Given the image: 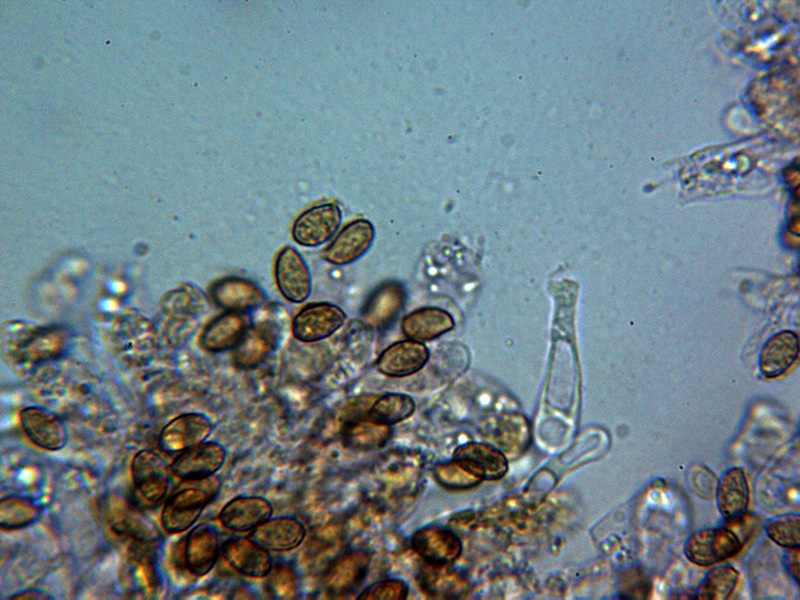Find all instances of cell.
I'll use <instances>...</instances> for the list:
<instances>
[{
    "mask_svg": "<svg viewBox=\"0 0 800 600\" xmlns=\"http://www.w3.org/2000/svg\"><path fill=\"white\" fill-rule=\"evenodd\" d=\"M220 485V479L211 476L197 480V484L173 493L161 513L164 530L169 533H180L189 529L217 495Z\"/></svg>",
    "mask_w": 800,
    "mask_h": 600,
    "instance_id": "obj_1",
    "label": "cell"
},
{
    "mask_svg": "<svg viewBox=\"0 0 800 600\" xmlns=\"http://www.w3.org/2000/svg\"><path fill=\"white\" fill-rule=\"evenodd\" d=\"M743 543L727 527L703 528L691 534L684 544L686 558L699 566H709L736 555Z\"/></svg>",
    "mask_w": 800,
    "mask_h": 600,
    "instance_id": "obj_2",
    "label": "cell"
},
{
    "mask_svg": "<svg viewBox=\"0 0 800 600\" xmlns=\"http://www.w3.org/2000/svg\"><path fill=\"white\" fill-rule=\"evenodd\" d=\"M342 212L334 203L315 205L302 212L292 226L293 240L306 247H317L328 242L337 232Z\"/></svg>",
    "mask_w": 800,
    "mask_h": 600,
    "instance_id": "obj_3",
    "label": "cell"
},
{
    "mask_svg": "<svg viewBox=\"0 0 800 600\" xmlns=\"http://www.w3.org/2000/svg\"><path fill=\"white\" fill-rule=\"evenodd\" d=\"M346 313L339 306L311 303L303 307L292 322L293 336L301 342H316L334 334L345 322Z\"/></svg>",
    "mask_w": 800,
    "mask_h": 600,
    "instance_id": "obj_4",
    "label": "cell"
},
{
    "mask_svg": "<svg viewBox=\"0 0 800 600\" xmlns=\"http://www.w3.org/2000/svg\"><path fill=\"white\" fill-rule=\"evenodd\" d=\"M276 285L282 296L290 302H304L312 291V277L300 253L285 246L277 255L274 266Z\"/></svg>",
    "mask_w": 800,
    "mask_h": 600,
    "instance_id": "obj_5",
    "label": "cell"
},
{
    "mask_svg": "<svg viewBox=\"0 0 800 600\" xmlns=\"http://www.w3.org/2000/svg\"><path fill=\"white\" fill-rule=\"evenodd\" d=\"M375 229L367 219L348 223L322 252V258L334 265H347L361 258L370 248Z\"/></svg>",
    "mask_w": 800,
    "mask_h": 600,
    "instance_id": "obj_6",
    "label": "cell"
},
{
    "mask_svg": "<svg viewBox=\"0 0 800 600\" xmlns=\"http://www.w3.org/2000/svg\"><path fill=\"white\" fill-rule=\"evenodd\" d=\"M212 430V423L206 415L197 412L184 413L164 426L159 444L165 452H183L205 442Z\"/></svg>",
    "mask_w": 800,
    "mask_h": 600,
    "instance_id": "obj_7",
    "label": "cell"
},
{
    "mask_svg": "<svg viewBox=\"0 0 800 600\" xmlns=\"http://www.w3.org/2000/svg\"><path fill=\"white\" fill-rule=\"evenodd\" d=\"M370 559L369 553L362 549L348 551L336 558L325 575L327 594L340 598L356 590L367 575Z\"/></svg>",
    "mask_w": 800,
    "mask_h": 600,
    "instance_id": "obj_8",
    "label": "cell"
},
{
    "mask_svg": "<svg viewBox=\"0 0 800 600\" xmlns=\"http://www.w3.org/2000/svg\"><path fill=\"white\" fill-rule=\"evenodd\" d=\"M20 422L28 438L40 448L58 451L68 442V431L62 419L44 407L22 409Z\"/></svg>",
    "mask_w": 800,
    "mask_h": 600,
    "instance_id": "obj_9",
    "label": "cell"
},
{
    "mask_svg": "<svg viewBox=\"0 0 800 600\" xmlns=\"http://www.w3.org/2000/svg\"><path fill=\"white\" fill-rule=\"evenodd\" d=\"M226 451L216 442H203L183 451L172 462L170 469L185 481L202 480L213 476L224 464Z\"/></svg>",
    "mask_w": 800,
    "mask_h": 600,
    "instance_id": "obj_10",
    "label": "cell"
},
{
    "mask_svg": "<svg viewBox=\"0 0 800 600\" xmlns=\"http://www.w3.org/2000/svg\"><path fill=\"white\" fill-rule=\"evenodd\" d=\"M131 471L134 484L141 495L151 503L162 500L169 486V472L165 460L155 451L143 449L133 458Z\"/></svg>",
    "mask_w": 800,
    "mask_h": 600,
    "instance_id": "obj_11",
    "label": "cell"
},
{
    "mask_svg": "<svg viewBox=\"0 0 800 600\" xmlns=\"http://www.w3.org/2000/svg\"><path fill=\"white\" fill-rule=\"evenodd\" d=\"M411 545L428 564L440 566L456 561L462 551L459 537L451 530L437 526H427L416 531Z\"/></svg>",
    "mask_w": 800,
    "mask_h": 600,
    "instance_id": "obj_12",
    "label": "cell"
},
{
    "mask_svg": "<svg viewBox=\"0 0 800 600\" xmlns=\"http://www.w3.org/2000/svg\"><path fill=\"white\" fill-rule=\"evenodd\" d=\"M484 429V438L499 449L507 459L524 453L531 442L528 420L518 414L494 419Z\"/></svg>",
    "mask_w": 800,
    "mask_h": 600,
    "instance_id": "obj_13",
    "label": "cell"
},
{
    "mask_svg": "<svg viewBox=\"0 0 800 600\" xmlns=\"http://www.w3.org/2000/svg\"><path fill=\"white\" fill-rule=\"evenodd\" d=\"M453 460L482 480L500 479L508 470L507 457L491 444H463L454 451Z\"/></svg>",
    "mask_w": 800,
    "mask_h": 600,
    "instance_id": "obj_14",
    "label": "cell"
},
{
    "mask_svg": "<svg viewBox=\"0 0 800 600\" xmlns=\"http://www.w3.org/2000/svg\"><path fill=\"white\" fill-rule=\"evenodd\" d=\"M406 299L402 284L394 281L378 286L365 301L361 310L363 323L374 329L391 324L402 310Z\"/></svg>",
    "mask_w": 800,
    "mask_h": 600,
    "instance_id": "obj_15",
    "label": "cell"
},
{
    "mask_svg": "<svg viewBox=\"0 0 800 600\" xmlns=\"http://www.w3.org/2000/svg\"><path fill=\"white\" fill-rule=\"evenodd\" d=\"M221 552L230 566L249 577H266L273 566L268 550L249 537H234L226 540L222 545Z\"/></svg>",
    "mask_w": 800,
    "mask_h": 600,
    "instance_id": "obj_16",
    "label": "cell"
},
{
    "mask_svg": "<svg viewBox=\"0 0 800 600\" xmlns=\"http://www.w3.org/2000/svg\"><path fill=\"white\" fill-rule=\"evenodd\" d=\"M305 535L306 529L300 520L281 516L270 517L252 529L248 537L267 550L283 552L298 547Z\"/></svg>",
    "mask_w": 800,
    "mask_h": 600,
    "instance_id": "obj_17",
    "label": "cell"
},
{
    "mask_svg": "<svg viewBox=\"0 0 800 600\" xmlns=\"http://www.w3.org/2000/svg\"><path fill=\"white\" fill-rule=\"evenodd\" d=\"M425 345L416 340L398 341L387 347L375 362L376 369L389 377H405L418 372L428 361Z\"/></svg>",
    "mask_w": 800,
    "mask_h": 600,
    "instance_id": "obj_18",
    "label": "cell"
},
{
    "mask_svg": "<svg viewBox=\"0 0 800 600\" xmlns=\"http://www.w3.org/2000/svg\"><path fill=\"white\" fill-rule=\"evenodd\" d=\"M209 293L217 306L234 312L257 308L265 300L263 291L255 283L237 276L218 280L211 286Z\"/></svg>",
    "mask_w": 800,
    "mask_h": 600,
    "instance_id": "obj_19",
    "label": "cell"
},
{
    "mask_svg": "<svg viewBox=\"0 0 800 600\" xmlns=\"http://www.w3.org/2000/svg\"><path fill=\"white\" fill-rule=\"evenodd\" d=\"M219 549L218 533L212 525L202 523L195 526L186 537V568L195 576L206 575L216 564Z\"/></svg>",
    "mask_w": 800,
    "mask_h": 600,
    "instance_id": "obj_20",
    "label": "cell"
},
{
    "mask_svg": "<svg viewBox=\"0 0 800 600\" xmlns=\"http://www.w3.org/2000/svg\"><path fill=\"white\" fill-rule=\"evenodd\" d=\"M273 513L272 504L259 496H238L220 511L224 527L233 531H249L266 521Z\"/></svg>",
    "mask_w": 800,
    "mask_h": 600,
    "instance_id": "obj_21",
    "label": "cell"
},
{
    "mask_svg": "<svg viewBox=\"0 0 800 600\" xmlns=\"http://www.w3.org/2000/svg\"><path fill=\"white\" fill-rule=\"evenodd\" d=\"M248 321L241 312L223 313L204 328L201 346L209 352H223L235 348L248 330Z\"/></svg>",
    "mask_w": 800,
    "mask_h": 600,
    "instance_id": "obj_22",
    "label": "cell"
},
{
    "mask_svg": "<svg viewBox=\"0 0 800 600\" xmlns=\"http://www.w3.org/2000/svg\"><path fill=\"white\" fill-rule=\"evenodd\" d=\"M716 500L719 512L727 521L745 514L749 503V487L741 468L733 467L721 475Z\"/></svg>",
    "mask_w": 800,
    "mask_h": 600,
    "instance_id": "obj_23",
    "label": "cell"
},
{
    "mask_svg": "<svg viewBox=\"0 0 800 600\" xmlns=\"http://www.w3.org/2000/svg\"><path fill=\"white\" fill-rule=\"evenodd\" d=\"M799 340L796 333L782 331L771 337L760 355V370L766 378L782 375L796 360Z\"/></svg>",
    "mask_w": 800,
    "mask_h": 600,
    "instance_id": "obj_24",
    "label": "cell"
},
{
    "mask_svg": "<svg viewBox=\"0 0 800 600\" xmlns=\"http://www.w3.org/2000/svg\"><path fill=\"white\" fill-rule=\"evenodd\" d=\"M390 426L366 416L347 420L341 429L343 444L353 450L369 451L383 447L390 439Z\"/></svg>",
    "mask_w": 800,
    "mask_h": 600,
    "instance_id": "obj_25",
    "label": "cell"
},
{
    "mask_svg": "<svg viewBox=\"0 0 800 600\" xmlns=\"http://www.w3.org/2000/svg\"><path fill=\"white\" fill-rule=\"evenodd\" d=\"M275 344L276 335L270 327L265 325L249 327L234 348L233 363L243 370L255 368L273 351Z\"/></svg>",
    "mask_w": 800,
    "mask_h": 600,
    "instance_id": "obj_26",
    "label": "cell"
},
{
    "mask_svg": "<svg viewBox=\"0 0 800 600\" xmlns=\"http://www.w3.org/2000/svg\"><path fill=\"white\" fill-rule=\"evenodd\" d=\"M420 588L429 596L442 599L461 598L468 592V582L463 576L446 568V565L424 567L418 575Z\"/></svg>",
    "mask_w": 800,
    "mask_h": 600,
    "instance_id": "obj_27",
    "label": "cell"
},
{
    "mask_svg": "<svg viewBox=\"0 0 800 600\" xmlns=\"http://www.w3.org/2000/svg\"><path fill=\"white\" fill-rule=\"evenodd\" d=\"M454 321L450 314L439 308H421L408 314L402 321L403 333L412 340L429 341L451 330Z\"/></svg>",
    "mask_w": 800,
    "mask_h": 600,
    "instance_id": "obj_28",
    "label": "cell"
},
{
    "mask_svg": "<svg viewBox=\"0 0 800 600\" xmlns=\"http://www.w3.org/2000/svg\"><path fill=\"white\" fill-rule=\"evenodd\" d=\"M64 347V336L57 329L32 332L18 347V357L23 361L38 363L53 359Z\"/></svg>",
    "mask_w": 800,
    "mask_h": 600,
    "instance_id": "obj_29",
    "label": "cell"
},
{
    "mask_svg": "<svg viewBox=\"0 0 800 600\" xmlns=\"http://www.w3.org/2000/svg\"><path fill=\"white\" fill-rule=\"evenodd\" d=\"M41 514V507L34 499L9 495L0 502V526L6 530H15L33 524Z\"/></svg>",
    "mask_w": 800,
    "mask_h": 600,
    "instance_id": "obj_30",
    "label": "cell"
},
{
    "mask_svg": "<svg viewBox=\"0 0 800 600\" xmlns=\"http://www.w3.org/2000/svg\"><path fill=\"white\" fill-rule=\"evenodd\" d=\"M415 410L413 399L405 394L387 393L375 399L367 410L372 420L391 426L409 418Z\"/></svg>",
    "mask_w": 800,
    "mask_h": 600,
    "instance_id": "obj_31",
    "label": "cell"
},
{
    "mask_svg": "<svg viewBox=\"0 0 800 600\" xmlns=\"http://www.w3.org/2000/svg\"><path fill=\"white\" fill-rule=\"evenodd\" d=\"M739 573L729 565L712 568L703 578L696 591L701 600H725L733 592Z\"/></svg>",
    "mask_w": 800,
    "mask_h": 600,
    "instance_id": "obj_32",
    "label": "cell"
},
{
    "mask_svg": "<svg viewBox=\"0 0 800 600\" xmlns=\"http://www.w3.org/2000/svg\"><path fill=\"white\" fill-rule=\"evenodd\" d=\"M766 533L773 542L784 548H799V514L781 515L771 519L767 524Z\"/></svg>",
    "mask_w": 800,
    "mask_h": 600,
    "instance_id": "obj_33",
    "label": "cell"
},
{
    "mask_svg": "<svg viewBox=\"0 0 800 600\" xmlns=\"http://www.w3.org/2000/svg\"><path fill=\"white\" fill-rule=\"evenodd\" d=\"M266 588L269 594L276 599H294L298 595V576L287 565L272 566L266 576Z\"/></svg>",
    "mask_w": 800,
    "mask_h": 600,
    "instance_id": "obj_34",
    "label": "cell"
},
{
    "mask_svg": "<svg viewBox=\"0 0 800 600\" xmlns=\"http://www.w3.org/2000/svg\"><path fill=\"white\" fill-rule=\"evenodd\" d=\"M433 473L436 481L441 486L452 490L468 489L482 481V479L467 471L454 460L435 466Z\"/></svg>",
    "mask_w": 800,
    "mask_h": 600,
    "instance_id": "obj_35",
    "label": "cell"
},
{
    "mask_svg": "<svg viewBox=\"0 0 800 600\" xmlns=\"http://www.w3.org/2000/svg\"><path fill=\"white\" fill-rule=\"evenodd\" d=\"M407 584L400 579H384L365 588L358 600H404L408 595Z\"/></svg>",
    "mask_w": 800,
    "mask_h": 600,
    "instance_id": "obj_36",
    "label": "cell"
},
{
    "mask_svg": "<svg viewBox=\"0 0 800 600\" xmlns=\"http://www.w3.org/2000/svg\"><path fill=\"white\" fill-rule=\"evenodd\" d=\"M620 589L622 598H646L648 595L649 580L643 572L632 569L623 574Z\"/></svg>",
    "mask_w": 800,
    "mask_h": 600,
    "instance_id": "obj_37",
    "label": "cell"
},
{
    "mask_svg": "<svg viewBox=\"0 0 800 600\" xmlns=\"http://www.w3.org/2000/svg\"><path fill=\"white\" fill-rule=\"evenodd\" d=\"M10 600H47L53 599L48 593L39 589H26L9 597Z\"/></svg>",
    "mask_w": 800,
    "mask_h": 600,
    "instance_id": "obj_38",
    "label": "cell"
},
{
    "mask_svg": "<svg viewBox=\"0 0 800 600\" xmlns=\"http://www.w3.org/2000/svg\"><path fill=\"white\" fill-rule=\"evenodd\" d=\"M787 566L794 579L799 582V548H791L787 554Z\"/></svg>",
    "mask_w": 800,
    "mask_h": 600,
    "instance_id": "obj_39",
    "label": "cell"
}]
</instances>
